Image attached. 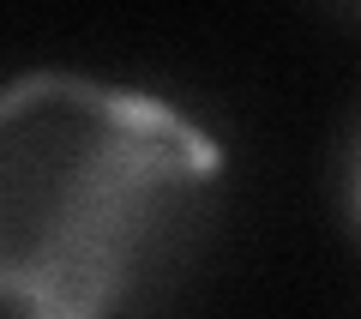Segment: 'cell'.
I'll list each match as a JSON object with an SVG mask.
<instances>
[{
    "label": "cell",
    "instance_id": "obj_2",
    "mask_svg": "<svg viewBox=\"0 0 361 319\" xmlns=\"http://www.w3.org/2000/svg\"><path fill=\"white\" fill-rule=\"evenodd\" d=\"M349 205H355V223H361V145H355V163H349Z\"/></svg>",
    "mask_w": 361,
    "mask_h": 319
},
{
    "label": "cell",
    "instance_id": "obj_1",
    "mask_svg": "<svg viewBox=\"0 0 361 319\" xmlns=\"http://www.w3.org/2000/svg\"><path fill=\"white\" fill-rule=\"evenodd\" d=\"M223 151L169 97L97 73L0 85V319H121L199 235Z\"/></svg>",
    "mask_w": 361,
    "mask_h": 319
}]
</instances>
